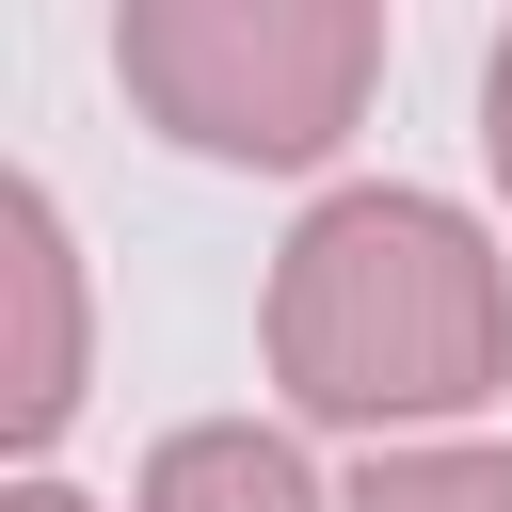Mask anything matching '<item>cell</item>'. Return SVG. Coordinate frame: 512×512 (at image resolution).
Wrapping results in <instances>:
<instances>
[{"label": "cell", "instance_id": "obj_1", "mask_svg": "<svg viewBox=\"0 0 512 512\" xmlns=\"http://www.w3.org/2000/svg\"><path fill=\"white\" fill-rule=\"evenodd\" d=\"M512 368V288L480 256L464 208L432 192H336L288 272H272V384L336 432H384V416H464L496 400Z\"/></svg>", "mask_w": 512, "mask_h": 512}, {"label": "cell", "instance_id": "obj_2", "mask_svg": "<svg viewBox=\"0 0 512 512\" xmlns=\"http://www.w3.org/2000/svg\"><path fill=\"white\" fill-rule=\"evenodd\" d=\"M112 80L208 160H320L384 80V16L368 0H128Z\"/></svg>", "mask_w": 512, "mask_h": 512}, {"label": "cell", "instance_id": "obj_3", "mask_svg": "<svg viewBox=\"0 0 512 512\" xmlns=\"http://www.w3.org/2000/svg\"><path fill=\"white\" fill-rule=\"evenodd\" d=\"M80 400V272H64V208L32 176H0V432L48 448Z\"/></svg>", "mask_w": 512, "mask_h": 512}, {"label": "cell", "instance_id": "obj_4", "mask_svg": "<svg viewBox=\"0 0 512 512\" xmlns=\"http://www.w3.org/2000/svg\"><path fill=\"white\" fill-rule=\"evenodd\" d=\"M144 512H320V496H304V464H288L272 432L208 416V432H176V448L144 464Z\"/></svg>", "mask_w": 512, "mask_h": 512}, {"label": "cell", "instance_id": "obj_5", "mask_svg": "<svg viewBox=\"0 0 512 512\" xmlns=\"http://www.w3.org/2000/svg\"><path fill=\"white\" fill-rule=\"evenodd\" d=\"M336 512H512V448H400V464H368Z\"/></svg>", "mask_w": 512, "mask_h": 512}, {"label": "cell", "instance_id": "obj_6", "mask_svg": "<svg viewBox=\"0 0 512 512\" xmlns=\"http://www.w3.org/2000/svg\"><path fill=\"white\" fill-rule=\"evenodd\" d=\"M480 112H496L480 144H496V176H512V32H496V80H480Z\"/></svg>", "mask_w": 512, "mask_h": 512}, {"label": "cell", "instance_id": "obj_7", "mask_svg": "<svg viewBox=\"0 0 512 512\" xmlns=\"http://www.w3.org/2000/svg\"><path fill=\"white\" fill-rule=\"evenodd\" d=\"M0 512H80V496H64V480H16V496H0Z\"/></svg>", "mask_w": 512, "mask_h": 512}]
</instances>
